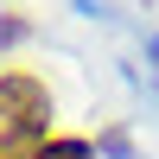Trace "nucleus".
<instances>
[{"instance_id":"obj_1","label":"nucleus","mask_w":159,"mask_h":159,"mask_svg":"<svg viewBox=\"0 0 159 159\" xmlns=\"http://www.w3.org/2000/svg\"><path fill=\"white\" fill-rule=\"evenodd\" d=\"M51 96L32 76H0V159H32L45 147Z\"/></svg>"},{"instance_id":"obj_2","label":"nucleus","mask_w":159,"mask_h":159,"mask_svg":"<svg viewBox=\"0 0 159 159\" xmlns=\"http://www.w3.org/2000/svg\"><path fill=\"white\" fill-rule=\"evenodd\" d=\"M32 159H89V147H83V140H45Z\"/></svg>"}]
</instances>
